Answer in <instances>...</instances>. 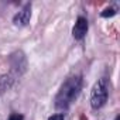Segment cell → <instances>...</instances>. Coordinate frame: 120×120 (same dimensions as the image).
Masks as SVG:
<instances>
[{
  "label": "cell",
  "instance_id": "obj_1",
  "mask_svg": "<svg viewBox=\"0 0 120 120\" xmlns=\"http://www.w3.org/2000/svg\"><path fill=\"white\" fill-rule=\"evenodd\" d=\"M82 89V78L79 75H74L68 78L62 86L59 88L56 96H55V107L59 110H65L71 106V103L78 98L79 92Z\"/></svg>",
  "mask_w": 120,
  "mask_h": 120
},
{
  "label": "cell",
  "instance_id": "obj_2",
  "mask_svg": "<svg viewBox=\"0 0 120 120\" xmlns=\"http://www.w3.org/2000/svg\"><path fill=\"white\" fill-rule=\"evenodd\" d=\"M107 96H109V88H107V82L105 78L99 79L93 88H92V93H90V106L93 109H100L106 102H107Z\"/></svg>",
  "mask_w": 120,
  "mask_h": 120
},
{
  "label": "cell",
  "instance_id": "obj_3",
  "mask_svg": "<svg viewBox=\"0 0 120 120\" xmlns=\"http://www.w3.org/2000/svg\"><path fill=\"white\" fill-rule=\"evenodd\" d=\"M88 33V20L85 17H78L74 30H72V35L75 40H82Z\"/></svg>",
  "mask_w": 120,
  "mask_h": 120
},
{
  "label": "cell",
  "instance_id": "obj_4",
  "mask_svg": "<svg viewBox=\"0 0 120 120\" xmlns=\"http://www.w3.org/2000/svg\"><path fill=\"white\" fill-rule=\"evenodd\" d=\"M30 19H31V6L27 4L13 17V23L16 26H27L30 23Z\"/></svg>",
  "mask_w": 120,
  "mask_h": 120
},
{
  "label": "cell",
  "instance_id": "obj_5",
  "mask_svg": "<svg viewBox=\"0 0 120 120\" xmlns=\"http://www.w3.org/2000/svg\"><path fill=\"white\" fill-rule=\"evenodd\" d=\"M116 14V11L113 10V9H106L103 13H102V17H112V16H114Z\"/></svg>",
  "mask_w": 120,
  "mask_h": 120
},
{
  "label": "cell",
  "instance_id": "obj_6",
  "mask_svg": "<svg viewBox=\"0 0 120 120\" xmlns=\"http://www.w3.org/2000/svg\"><path fill=\"white\" fill-rule=\"evenodd\" d=\"M9 120H24L23 114H19V113H13L9 116Z\"/></svg>",
  "mask_w": 120,
  "mask_h": 120
},
{
  "label": "cell",
  "instance_id": "obj_7",
  "mask_svg": "<svg viewBox=\"0 0 120 120\" xmlns=\"http://www.w3.org/2000/svg\"><path fill=\"white\" fill-rule=\"evenodd\" d=\"M48 120H65V119H64V114L62 113H56V114H52Z\"/></svg>",
  "mask_w": 120,
  "mask_h": 120
}]
</instances>
